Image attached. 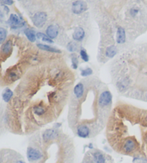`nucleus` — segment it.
Masks as SVG:
<instances>
[{"label":"nucleus","instance_id":"17","mask_svg":"<svg viewBox=\"0 0 147 163\" xmlns=\"http://www.w3.org/2000/svg\"><path fill=\"white\" fill-rule=\"evenodd\" d=\"M92 72H93V71H92L91 68H87V69H85V70L82 71L81 75H82V76L83 77H87V76H89V75H91L92 74Z\"/></svg>","mask_w":147,"mask_h":163},{"label":"nucleus","instance_id":"14","mask_svg":"<svg viewBox=\"0 0 147 163\" xmlns=\"http://www.w3.org/2000/svg\"><path fill=\"white\" fill-rule=\"evenodd\" d=\"M37 36H38V38H42V40L45 41V42H49V43H52V41L51 40V39L50 37H48V36L45 35L42 33H40V32H39V33L37 34Z\"/></svg>","mask_w":147,"mask_h":163},{"label":"nucleus","instance_id":"10","mask_svg":"<svg viewBox=\"0 0 147 163\" xmlns=\"http://www.w3.org/2000/svg\"><path fill=\"white\" fill-rule=\"evenodd\" d=\"M2 52L5 54H8L11 52L12 51V43L11 42H7L4 44L2 46Z\"/></svg>","mask_w":147,"mask_h":163},{"label":"nucleus","instance_id":"1","mask_svg":"<svg viewBox=\"0 0 147 163\" xmlns=\"http://www.w3.org/2000/svg\"><path fill=\"white\" fill-rule=\"evenodd\" d=\"M108 143L123 155L142 158L147 154V113L126 107L111 112L106 127Z\"/></svg>","mask_w":147,"mask_h":163},{"label":"nucleus","instance_id":"4","mask_svg":"<svg viewBox=\"0 0 147 163\" xmlns=\"http://www.w3.org/2000/svg\"><path fill=\"white\" fill-rule=\"evenodd\" d=\"M86 9H87L86 3L84 2L78 0V1H76L73 3L72 10L73 13L79 15V14H81L83 13V12H84L85 10H86Z\"/></svg>","mask_w":147,"mask_h":163},{"label":"nucleus","instance_id":"2","mask_svg":"<svg viewBox=\"0 0 147 163\" xmlns=\"http://www.w3.org/2000/svg\"><path fill=\"white\" fill-rule=\"evenodd\" d=\"M47 20V15L45 12H38L35 15H34L33 19V23L34 25L38 27H41L45 23Z\"/></svg>","mask_w":147,"mask_h":163},{"label":"nucleus","instance_id":"11","mask_svg":"<svg viewBox=\"0 0 147 163\" xmlns=\"http://www.w3.org/2000/svg\"><path fill=\"white\" fill-rule=\"evenodd\" d=\"M24 33H25L27 37L28 38V40L30 42H34L35 41V34H34V32L32 29H27L24 31Z\"/></svg>","mask_w":147,"mask_h":163},{"label":"nucleus","instance_id":"12","mask_svg":"<svg viewBox=\"0 0 147 163\" xmlns=\"http://www.w3.org/2000/svg\"><path fill=\"white\" fill-rule=\"evenodd\" d=\"M12 96H13V92H12L9 89H6V90L4 92L3 95H2L4 100H5V102H7L11 99Z\"/></svg>","mask_w":147,"mask_h":163},{"label":"nucleus","instance_id":"15","mask_svg":"<svg viewBox=\"0 0 147 163\" xmlns=\"http://www.w3.org/2000/svg\"><path fill=\"white\" fill-rule=\"evenodd\" d=\"M68 49L70 52H75L77 49V44L74 42H71L68 44Z\"/></svg>","mask_w":147,"mask_h":163},{"label":"nucleus","instance_id":"21","mask_svg":"<svg viewBox=\"0 0 147 163\" xmlns=\"http://www.w3.org/2000/svg\"><path fill=\"white\" fill-rule=\"evenodd\" d=\"M15 163H25V162L23 160H22V159H19V160L16 161Z\"/></svg>","mask_w":147,"mask_h":163},{"label":"nucleus","instance_id":"13","mask_svg":"<svg viewBox=\"0 0 147 163\" xmlns=\"http://www.w3.org/2000/svg\"><path fill=\"white\" fill-rule=\"evenodd\" d=\"M7 37V31L4 28H0V44H2Z\"/></svg>","mask_w":147,"mask_h":163},{"label":"nucleus","instance_id":"6","mask_svg":"<svg viewBox=\"0 0 147 163\" xmlns=\"http://www.w3.org/2000/svg\"><path fill=\"white\" fill-rule=\"evenodd\" d=\"M84 36H85V32H84V30L83 29V28L77 27L75 29L73 37L75 40L81 41L83 38H84Z\"/></svg>","mask_w":147,"mask_h":163},{"label":"nucleus","instance_id":"5","mask_svg":"<svg viewBox=\"0 0 147 163\" xmlns=\"http://www.w3.org/2000/svg\"><path fill=\"white\" fill-rule=\"evenodd\" d=\"M47 35L50 39L56 38L58 34V28L56 25H50L46 30Z\"/></svg>","mask_w":147,"mask_h":163},{"label":"nucleus","instance_id":"20","mask_svg":"<svg viewBox=\"0 0 147 163\" xmlns=\"http://www.w3.org/2000/svg\"><path fill=\"white\" fill-rule=\"evenodd\" d=\"M3 18H4V15H3L2 12L1 10H0V22L2 21Z\"/></svg>","mask_w":147,"mask_h":163},{"label":"nucleus","instance_id":"16","mask_svg":"<svg viewBox=\"0 0 147 163\" xmlns=\"http://www.w3.org/2000/svg\"><path fill=\"white\" fill-rule=\"evenodd\" d=\"M80 54H81V58H82L83 60L85 61V62H88V60H89L88 55V54L86 53V52H85L84 50H81V52H80Z\"/></svg>","mask_w":147,"mask_h":163},{"label":"nucleus","instance_id":"9","mask_svg":"<svg viewBox=\"0 0 147 163\" xmlns=\"http://www.w3.org/2000/svg\"><path fill=\"white\" fill-rule=\"evenodd\" d=\"M38 47L40 50H45V51H48V52H60L58 50H56V49L51 47L48 45H45V44H38Z\"/></svg>","mask_w":147,"mask_h":163},{"label":"nucleus","instance_id":"18","mask_svg":"<svg viewBox=\"0 0 147 163\" xmlns=\"http://www.w3.org/2000/svg\"><path fill=\"white\" fill-rule=\"evenodd\" d=\"M72 63H73V67L74 69H77V64H78V61H77V58L76 56H73L72 57Z\"/></svg>","mask_w":147,"mask_h":163},{"label":"nucleus","instance_id":"19","mask_svg":"<svg viewBox=\"0 0 147 163\" xmlns=\"http://www.w3.org/2000/svg\"><path fill=\"white\" fill-rule=\"evenodd\" d=\"M2 2L7 5H11L13 4V0H2Z\"/></svg>","mask_w":147,"mask_h":163},{"label":"nucleus","instance_id":"8","mask_svg":"<svg viewBox=\"0 0 147 163\" xmlns=\"http://www.w3.org/2000/svg\"><path fill=\"white\" fill-rule=\"evenodd\" d=\"M116 53H117V49H116L115 46L112 45L107 48L106 52V57H108L112 58L116 55Z\"/></svg>","mask_w":147,"mask_h":163},{"label":"nucleus","instance_id":"3","mask_svg":"<svg viewBox=\"0 0 147 163\" xmlns=\"http://www.w3.org/2000/svg\"><path fill=\"white\" fill-rule=\"evenodd\" d=\"M9 22L11 27L13 29H17L24 25V22L22 19L16 15H12L10 16Z\"/></svg>","mask_w":147,"mask_h":163},{"label":"nucleus","instance_id":"22","mask_svg":"<svg viewBox=\"0 0 147 163\" xmlns=\"http://www.w3.org/2000/svg\"><path fill=\"white\" fill-rule=\"evenodd\" d=\"M87 163H89V162H87Z\"/></svg>","mask_w":147,"mask_h":163},{"label":"nucleus","instance_id":"7","mask_svg":"<svg viewBox=\"0 0 147 163\" xmlns=\"http://www.w3.org/2000/svg\"><path fill=\"white\" fill-rule=\"evenodd\" d=\"M117 42L118 44H123L126 41V34L123 28L119 27L117 31Z\"/></svg>","mask_w":147,"mask_h":163}]
</instances>
